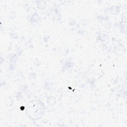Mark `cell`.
Masks as SVG:
<instances>
[{
    "label": "cell",
    "instance_id": "1",
    "mask_svg": "<svg viewBox=\"0 0 127 127\" xmlns=\"http://www.w3.org/2000/svg\"><path fill=\"white\" fill-rule=\"evenodd\" d=\"M45 111L44 104L40 100H34L29 102L26 106V113L32 120L41 119Z\"/></svg>",
    "mask_w": 127,
    "mask_h": 127
}]
</instances>
